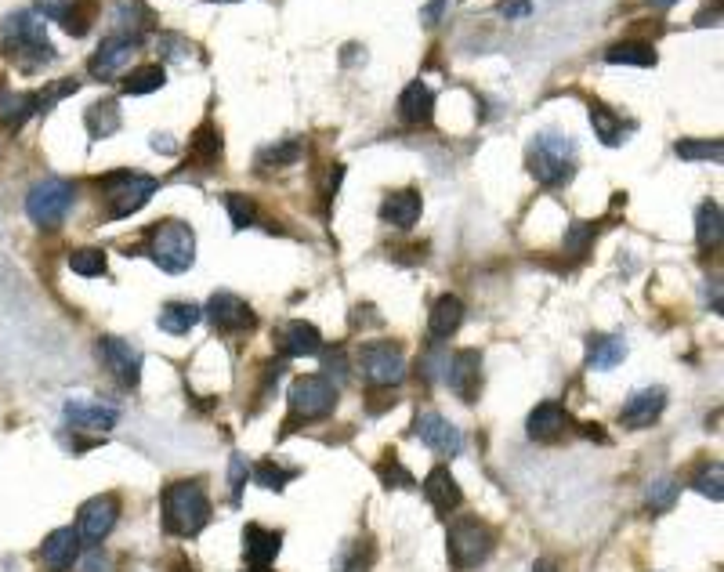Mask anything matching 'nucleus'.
I'll use <instances>...</instances> for the list:
<instances>
[{
	"mask_svg": "<svg viewBox=\"0 0 724 572\" xmlns=\"http://www.w3.org/2000/svg\"><path fill=\"white\" fill-rule=\"evenodd\" d=\"M4 55L22 69V73H37L48 62H55V48H51L44 22L33 11H15L4 22Z\"/></svg>",
	"mask_w": 724,
	"mask_h": 572,
	"instance_id": "1",
	"label": "nucleus"
},
{
	"mask_svg": "<svg viewBox=\"0 0 724 572\" xmlns=\"http://www.w3.org/2000/svg\"><path fill=\"white\" fill-rule=\"evenodd\" d=\"M210 522V500L200 482H174L163 489V525L171 536H200Z\"/></svg>",
	"mask_w": 724,
	"mask_h": 572,
	"instance_id": "2",
	"label": "nucleus"
},
{
	"mask_svg": "<svg viewBox=\"0 0 724 572\" xmlns=\"http://www.w3.org/2000/svg\"><path fill=\"white\" fill-rule=\"evenodd\" d=\"M529 171L547 189H562L576 174V142L565 134H536L529 145Z\"/></svg>",
	"mask_w": 724,
	"mask_h": 572,
	"instance_id": "3",
	"label": "nucleus"
},
{
	"mask_svg": "<svg viewBox=\"0 0 724 572\" xmlns=\"http://www.w3.org/2000/svg\"><path fill=\"white\" fill-rule=\"evenodd\" d=\"M160 189L156 178L138 171H116L102 178V200H105V221L131 218L145 203L153 200V192Z\"/></svg>",
	"mask_w": 724,
	"mask_h": 572,
	"instance_id": "4",
	"label": "nucleus"
},
{
	"mask_svg": "<svg viewBox=\"0 0 724 572\" xmlns=\"http://www.w3.org/2000/svg\"><path fill=\"white\" fill-rule=\"evenodd\" d=\"M149 258L171 272V276H181L189 272L192 261H196V236L185 221H160L149 229Z\"/></svg>",
	"mask_w": 724,
	"mask_h": 572,
	"instance_id": "5",
	"label": "nucleus"
},
{
	"mask_svg": "<svg viewBox=\"0 0 724 572\" xmlns=\"http://www.w3.org/2000/svg\"><path fill=\"white\" fill-rule=\"evenodd\" d=\"M337 395L341 388L326 381L323 373H308V377H297L294 388H290V420H286V431L294 424H312V420H323L334 413Z\"/></svg>",
	"mask_w": 724,
	"mask_h": 572,
	"instance_id": "6",
	"label": "nucleus"
},
{
	"mask_svg": "<svg viewBox=\"0 0 724 572\" xmlns=\"http://www.w3.org/2000/svg\"><path fill=\"white\" fill-rule=\"evenodd\" d=\"M446 544L457 569H478L482 562H489V554L496 547V533L478 518H453Z\"/></svg>",
	"mask_w": 724,
	"mask_h": 572,
	"instance_id": "7",
	"label": "nucleus"
},
{
	"mask_svg": "<svg viewBox=\"0 0 724 572\" xmlns=\"http://www.w3.org/2000/svg\"><path fill=\"white\" fill-rule=\"evenodd\" d=\"M359 370L370 388H399L406 381V355L395 341H370L359 348Z\"/></svg>",
	"mask_w": 724,
	"mask_h": 572,
	"instance_id": "8",
	"label": "nucleus"
},
{
	"mask_svg": "<svg viewBox=\"0 0 724 572\" xmlns=\"http://www.w3.org/2000/svg\"><path fill=\"white\" fill-rule=\"evenodd\" d=\"M69 207H73V185L62 182V178H44V182L33 185L26 196V214L33 225H40V229H55V225H62Z\"/></svg>",
	"mask_w": 724,
	"mask_h": 572,
	"instance_id": "9",
	"label": "nucleus"
},
{
	"mask_svg": "<svg viewBox=\"0 0 724 572\" xmlns=\"http://www.w3.org/2000/svg\"><path fill=\"white\" fill-rule=\"evenodd\" d=\"M98 359L124 388H138L142 384V352L131 341H124V337H98Z\"/></svg>",
	"mask_w": 724,
	"mask_h": 572,
	"instance_id": "10",
	"label": "nucleus"
},
{
	"mask_svg": "<svg viewBox=\"0 0 724 572\" xmlns=\"http://www.w3.org/2000/svg\"><path fill=\"white\" fill-rule=\"evenodd\" d=\"M116 518H120V500H116L113 493L91 496V500L80 507V525H77L80 540H87V544H102L105 536L113 533Z\"/></svg>",
	"mask_w": 724,
	"mask_h": 572,
	"instance_id": "11",
	"label": "nucleus"
},
{
	"mask_svg": "<svg viewBox=\"0 0 724 572\" xmlns=\"http://www.w3.org/2000/svg\"><path fill=\"white\" fill-rule=\"evenodd\" d=\"M446 384L460 402L471 406L478 399V391H482V355L475 348L453 352V359L446 363Z\"/></svg>",
	"mask_w": 724,
	"mask_h": 572,
	"instance_id": "12",
	"label": "nucleus"
},
{
	"mask_svg": "<svg viewBox=\"0 0 724 572\" xmlns=\"http://www.w3.org/2000/svg\"><path fill=\"white\" fill-rule=\"evenodd\" d=\"M417 439L431 449V453H439V457H460V449H464V435L457 431V424H449L442 413H420L417 424Z\"/></svg>",
	"mask_w": 724,
	"mask_h": 572,
	"instance_id": "13",
	"label": "nucleus"
},
{
	"mask_svg": "<svg viewBox=\"0 0 724 572\" xmlns=\"http://www.w3.org/2000/svg\"><path fill=\"white\" fill-rule=\"evenodd\" d=\"M66 424L73 431H91V435H105V431L116 428L120 410L109 406V402H95V399H69L66 402Z\"/></svg>",
	"mask_w": 724,
	"mask_h": 572,
	"instance_id": "14",
	"label": "nucleus"
},
{
	"mask_svg": "<svg viewBox=\"0 0 724 572\" xmlns=\"http://www.w3.org/2000/svg\"><path fill=\"white\" fill-rule=\"evenodd\" d=\"M214 323V330L221 334H239V330H250L254 326V312L243 297L229 294V290H221L207 301V312H203Z\"/></svg>",
	"mask_w": 724,
	"mask_h": 572,
	"instance_id": "15",
	"label": "nucleus"
},
{
	"mask_svg": "<svg viewBox=\"0 0 724 572\" xmlns=\"http://www.w3.org/2000/svg\"><path fill=\"white\" fill-rule=\"evenodd\" d=\"M667 410V391L663 388H641L634 391L627 402H623L620 410V424L630 431H641V428H652L659 417Z\"/></svg>",
	"mask_w": 724,
	"mask_h": 572,
	"instance_id": "16",
	"label": "nucleus"
},
{
	"mask_svg": "<svg viewBox=\"0 0 724 572\" xmlns=\"http://www.w3.org/2000/svg\"><path fill=\"white\" fill-rule=\"evenodd\" d=\"M138 51V37H120V33H113V37L102 40V48L95 51V58H91V77L95 80H113L120 69L131 62V55Z\"/></svg>",
	"mask_w": 724,
	"mask_h": 572,
	"instance_id": "17",
	"label": "nucleus"
},
{
	"mask_svg": "<svg viewBox=\"0 0 724 572\" xmlns=\"http://www.w3.org/2000/svg\"><path fill=\"white\" fill-rule=\"evenodd\" d=\"M276 348L286 355V359L319 355L323 352V334H319L312 323H305V319H294V323H286L283 330L276 334Z\"/></svg>",
	"mask_w": 724,
	"mask_h": 572,
	"instance_id": "18",
	"label": "nucleus"
},
{
	"mask_svg": "<svg viewBox=\"0 0 724 572\" xmlns=\"http://www.w3.org/2000/svg\"><path fill=\"white\" fill-rule=\"evenodd\" d=\"M525 428H529V439L533 442H554L572 428V417L565 406H558V402H540V406L529 413Z\"/></svg>",
	"mask_w": 724,
	"mask_h": 572,
	"instance_id": "19",
	"label": "nucleus"
},
{
	"mask_svg": "<svg viewBox=\"0 0 724 572\" xmlns=\"http://www.w3.org/2000/svg\"><path fill=\"white\" fill-rule=\"evenodd\" d=\"M279 544H283V533L276 529H261V525H247L243 529V558L254 572H265L268 565L276 562Z\"/></svg>",
	"mask_w": 724,
	"mask_h": 572,
	"instance_id": "20",
	"label": "nucleus"
},
{
	"mask_svg": "<svg viewBox=\"0 0 724 572\" xmlns=\"http://www.w3.org/2000/svg\"><path fill=\"white\" fill-rule=\"evenodd\" d=\"M424 496H428V504L435 507L442 518H449L453 511H460V504H464V493H460L457 478L449 475V468H442V464L424 478Z\"/></svg>",
	"mask_w": 724,
	"mask_h": 572,
	"instance_id": "21",
	"label": "nucleus"
},
{
	"mask_svg": "<svg viewBox=\"0 0 724 572\" xmlns=\"http://www.w3.org/2000/svg\"><path fill=\"white\" fill-rule=\"evenodd\" d=\"M431 116H435V91L428 84H406V91L399 95V120L410 127H428Z\"/></svg>",
	"mask_w": 724,
	"mask_h": 572,
	"instance_id": "22",
	"label": "nucleus"
},
{
	"mask_svg": "<svg viewBox=\"0 0 724 572\" xmlns=\"http://www.w3.org/2000/svg\"><path fill=\"white\" fill-rule=\"evenodd\" d=\"M40 558L51 572H66L73 569V562L80 558V533L77 529H55V533L44 540L40 547Z\"/></svg>",
	"mask_w": 724,
	"mask_h": 572,
	"instance_id": "23",
	"label": "nucleus"
},
{
	"mask_svg": "<svg viewBox=\"0 0 724 572\" xmlns=\"http://www.w3.org/2000/svg\"><path fill=\"white\" fill-rule=\"evenodd\" d=\"M460 323H464V301L453 294L439 297L435 305H431V315H428V330L435 341H449V337L457 334Z\"/></svg>",
	"mask_w": 724,
	"mask_h": 572,
	"instance_id": "24",
	"label": "nucleus"
},
{
	"mask_svg": "<svg viewBox=\"0 0 724 572\" xmlns=\"http://www.w3.org/2000/svg\"><path fill=\"white\" fill-rule=\"evenodd\" d=\"M420 192L417 189H402V192H391L388 200H384L381 207V218L388 221V225H395V229H413L420 218Z\"/></svg>",
	"mask_w": 724,
	"mask_h": 572,
	"instance_id": "25",
	"label": "nucleus"
},
{
	"mask_svg": "<svg viewBox=\"0 0 724 572\" xmlns=\"http://www.w3.org/2000/svg\"><path fill=\"white\" fill-rule=\"evenodd\" d=\"M627 359V341L616 334H591L587 337V363L594 370H616Z\"/></svg>",
	"mask_w": 724,
	"mask_h": 572,
	"instance_id": "26",
	"label": "nucleus"
},
{
	"mask_svg": "<svg viewBox=\"0 0 724 572\" xmlns=\"http://www.w3.org/2000/svg\"><path fill=\"white\" fill-rule=\"evenodd\" d=\"M37 113H40V105H37V95H33V91H15V95L0 98V127L11 134L22 131V124Z\"/></svg>",
	"mask_w": 724,
	"mask_h": 572,
	"instance_id": "27",
	"label": "nucleus"
},
{
	"mask_svg": "<svg viewBox=\"0 0 724 572\" xmlns=\"http://www.w3.org/2000/svg\"><path fill=\"white\" fill-rule=\"evenodd\" d=\"M200 319H203V308L192 305V301H171V305H163L160 315H156V323H160L163 334H174V337L189 334Z\"/></svg>",
	"mask_w": 724,
	"mask_h": 572,
	"instance_id": "28",
	"label": "nucleus"
},
{
	"mask_svg": "<svg viewBox=\"0 0 724 572\" xmlns=\"http://www.w3.org/2000/svg\"><path fill=\"white\" fill-rule=\"evenodd\" d=\"M221 160V131L210 120H203L196 127V134L189 138V163L196 167H214Z\"/></svg>",
	"mask_w": 724,
	"mask_h": 572,
	"instance_id": "29",
	"label": "nucleus"
},
{
	"mask_svg": "<svg viewBox=\"0 0 724 572\" xmlns=\"http://www.w3.org/2000/svg\"><path fill=\"white\" fill-rule=\"evenodd\" d=\"M605 62L609 66H641V69H652L656 66V48L645 44V40H623V44H612L605 51Z\"/></svg>",
	"mask_w": 724,
	"mask_h": 572,
	"instance_id": "30",
	"label": "nucleus"
},
{
	"mask_svg": "<svg viewBox=\"0 0 724 572\" xmlns=\"http://www.w3.org/2000/svg\"><path fill=\"white\" fill-rule=\"evenodd\" d=\"M696 236H699V247H717V243H721L724 214L717 200H706L703 207L696 210Z\"/></svg>",
	"mask_w": 724,
	"mask_h": 572,
	"instance_id": "31",
	"label": "nucleus"
},
{
	"mask_svg": "<svg viewBox=\"0 0 724 572\" xmlns=\"http://www.w3.org/2000/svg\"><path fill=\"white\" fill-rule=\"evenodd\" d=\"M153 22V11L145 8L142 0H116V11H113V26L120 37H131V26L134 29H145Z\"/></svg>",
	"mask_w": 724,
	"mask_h": 572,
	"instance_id": "32",
	"label": "nucleus"
},
{
	"mask_svg": "<svg viewBox=\"0 0 724 572\" xmlns=\"http://www.w3.org/2000/svg\"><path fill=\"white\" fill-rule=\"evenodd\" d=\"M87 131H91V138H109V134L120 131V105L113 98L91 105L87 109Z\"/></svg>",
	"mask_w": 724,
	"mask_h": 572,
	"instance_id": "33",
	"label": "nucleus"
},
{
	"mask_svg": "<svg viewBox=\"0 0 724 572\" xmlns=\"http://www.w3.org/2000/svg\"><path fill=\"white\" fill-rule=\"evenodd\" d=\"M163 84H167L163 66H138L124 77L120 91H124V95H153V91H160Z\"/></svg>",
	"mask_w": 724,
	"mask_h": 572,
	"instance_id": "34",
	"label": "nucleus"
},
{
	"mask_svg": "<svg viewBox=\"0 0 724 572\" xmlns=\"http://www.w3.org/2000/svg\"><path fill=\"white\" fill-rule=\"evenodd\" d=\"M591 127H594V134H598L601 142L609 145V149L623 145V120L612 113V109H605L601 102H591Z\"/></svg>",
	"mask_w": 724,
	"mask_h": 572,
	"instance_id": "35",
	"label": "nucleus"
},
{
	"mask_svg": "<svg viewBox=\"0 0 724 572\" xmlns=\"http://www.w3.org/2000/svg\"><path fill=\"white\" fill-rule=\"evenodd\" d=\"M69 268H73L77 276H84V279H98V276H105L109 261H105V250L84 247V250H73V254H69Z\"/></svg>",
	"mask_w": 724,
	"mask_h": 572,
	"instance_id": "36",
	"label": "nucleus"
},
{
	"mask_svg": "<svg viewBox=\"0 0 724 572\" xmlns=\"http://www.w3.org/2000/svg\"><path fill=\"white\" fill-rule=\"evenodd\" d=\"M677 493H681V486H677L674 478H659V482H652L645 489V507L652 515H667L670 507H674Z\"/></svg>",
	"mask_w": 724,
	"mask_h": 572,
	"instance_id": "37",
	"label": "nucleus"
},
{
	"mask_svg": "<svg viewBox=\"0 0 724 572\" xmlns=\"http://www.w3.org/2000/svg\"><path fill=\"white\" fill-rule=\"evenodd\" d=\"M95 15H98V0H73V8L69 15L62 19L69 37H84L87 29L95 26Z\"/></svg>",
	"mask_w": 724,
	"mask_h": 572,
	"instance_id": "38",
	"label": "nucleus"
},
{
	"mask_svg": "<svg viewBox=\"0 0 724 572\" xmlns=\"http://www.w3.org/2000/svg\"><path fill=\"white\" fill-rule=\"evenodd\" d=\"M290 478H297V471L294 468H279L276 460H265V464H258V468H254V482H258L261 489H283L286 482H290Z\"/></svg>",
	"mask_w": 724,
	"mask_h": 572,
	"instance_id": "39",
	"label": "nucleus"
},
{
	"mask_svg": "<svg viewBox=\"0 0 724 572\" xmlns=\"http://www.w3.org/2000/svg\"><path fill=\"white\" fill-rule=\"evenodd\" d=\"M377 475H381V482H384L388 489H413V475H410L406 468H402V460L395 457V453H388V457L381 460Z\"/></svg>",
	"mask_w": 724,
	"mask_h": 572,
	"instance_id": "40",
	"label": "nucleus"
},
{
	"mask_svg": "<svg viewBox=\"0 0 724 572\" xmlns=\"http://www.w3.org/2000/svg\"><path fill=\"white\" fill-rule=\"evenodd\" d=\"M692 489H699L703 496H710V500H721L724 496V468L721 464H706L703 471L696 475V482H692Z\"/></svg>",
	"mask_w": 724,
	"mask_h": 572,
	"instance_id": "41",
	"label": "nucleus"
},
{
	"mask_svg": "<svg viewBox=\"0 0 724 572\" xmlns=\"http://www.w3.org/2000/svg\"><path fill=\"white\" fill-rule=\"evenodd\" d=\"M225 207H229V218H232V225H236V229H250V225L258 221V207H254V200L239 196V192L225 196Z\"/></svg>",
	"mask_w": 724,
	"mask_h": 572,
	"instance_id": "42",
	"label": "nucleus"
},
{
	"mask_svg": "<svg viewBox=\"0 0 724 572\" xmlns=\"http://www.w3.org/2000/svg\"><path fill=\"white\" fill-rule=\"evenodd\" d=\"M301 156V142H283V145H272L265 153L258 156V167L268 171V167H290V163Z\"/></svg>",
	"mask_w": 724,
	"mask_h": 572,
	"instance_id": "43",
	"label": "nucleus"
},
{
	"mask_svg": "<svg viewBox=\"0 0 724 572\" xmlns=\"http://www.w3.org/2000/svg\"><path fill=\"white\" fill-rule=\"evenodd\" d=\"M721 142H699V138H692V142H677V156H681V160H721Z\"/></svg>",
	"mask_w": 724,
	"mask_h": 572,
	"instance_id": "44",
	"label": "nucleus"
},
{
	"mask_svg": "<svg viewBox=\"0 0 724 572\" xmlns=\"http://www.w3.org/2000/svg\"><path fill=\"white\" fill-rule=\"evenodd\" d=\"M594 225L591 221H576L569 232H565V250H569L572 258H583L587 254V247H591V239H594Z\"/></svg>",
	"mask_w": 724,
	"mask_h": 572,
	"instance_id": "45",
	"label": "nucleus"
},
{
	"mask_svg": "<svg viewBox=\"0 0 724 572\" xmlns=\"http://www.w3.org/2000/svg\"><path fill=\"white\" fill-rule=\"evenodd\" d=\"M156 48H160L163 58H171V62H185V58H192V44L185 37H178V33H163L160 40H156Z\"/></svg>",
	"mask_w": 724,
	"mask_h": 572,
	"instance_id": "46",
	"label": "nucleus"
},
{
	"mask_svg": "<svg viewBox=\"0 0 724 572\" xmlns=\"http://www.w3.org/2000/svg\"><path fill=\"white\" fill-rule=\"evenodd\" d=\"M362 547L366 544H352V547H344V554H341V572H370V565H373V554H366L362 558Z\"/></svg>",
	"mask_w": 724,
	"mask_h": 572,
	"instance_id": "47",
	"label": "nucleus"
},
{
	"mask_svg": "<svg viewBox=\"0 0 724 572\" xmlns=\"http://www.w3.org/2000/svg\"><path fill=\"white\" fill-rule=\"evenodd\" d=\"M80 572H116L113 554H105L102 547H95V551H87V554H84V562H80Z\"/></svg>",
	"mask_w": 724,
	"mask_h": 572,
	"instance_id": "48",
	"label": "nucleus"
},
{
	"mask_svg": "<svg viewBox=\"0 0 724 572\" xmlns=\"http://www.w3.org/2000/svg\"><path fill=\"white\" fill-rule=\"evenodd\" d=\"M229 482H232V500L239 504V496H243V486H247V460L239 457H232V464H229Z\"/></svg>",
	"mask_w": 724,
	"mask_h": 572,
	"instance_id": "49",
	"label": "nucleus"
},
{
	"mask_svg": "<svg viewBox=\"0 0 724 572\" xmlns=\"http://www.w3.org/2000/svg\"><path fill=\"white\" fill-rule=\"evenodd\" d=\"M323 377H326V381H330V384H334V388H341L344 377H348V363H344V352H334V355H330V359H326Z\"/></svg>",
	"mask_w": 724,
	"mask_h": 572,
	"instance_id": "50",
	"label": "nucleus"
},
{
	"mask_svg": "<svg viewBox=\"0 0 724 572\" xmlns=\"http://www.w3.org/2000/svg\"><path fill=\"white\" fill-rule=\"evenodd\" d=\"M37 8L44 11V19L62 22L69 15V8H73V0H37Z\"/></svg>",
	"mask_w": 724,
	"mask_h": 572,
	"instance_id": "51",
	"label": "nucleus"
},
{
	"mask_svg": "<svg viewBox=\"0 0 724 572\" xmlns=\"http://www.w3.org/2000/svg\"><path fill=\"white\" fill-rule=\"evenodd\" d=\"M525 11H529V4H525V0H518V4H504V15H507V19H515V15H525Z\"/></svg>",
	"mask_w": 724,
	"mask_h": 572,
	"instance_id": "52",
	"label": "nucleus"
},
{
	"mask_svg": "<svg viewBox=\"0 0 724 572\" xmlns=\"http://www.w3.org/2000/svg\"><path fill=\"white\" fill-rule=\"evenodd\" d=\"M439 8H442V0H431V8L424 11V19H428V22H435V19H439Z\"/></svg>",
	"mask_w": 724,
	"mask_h": 572,
	"instance_id": "53",
	"label": "nucleus"
},
{
	"mask_svg": "<svg viewBox=\"0 0 724 572\" xmlns=\"http://www.w3.org/2000/svg\"><path fill=\"white\" fill-rule=\"evenodd\" d=\"M648 4H652V8H659V11H667V8H674L677 0H648Z\"/></svg>",
	"mask_w": 724,
	"mask_h": 572,
	"instance_id": "54",
	"label": "nucleus"
},
{
	"mask_svg": "<svg viewBox=\"0 0 724 572\" xmlns=\"http://www.w3.org/2000/svg\"><path fill=\"white\" fill-rule=\"evenodd\" d=\"M533 572H558V569H554V562H536Z\"/></svg>",
	"mask_w": 724,
	"mask_h": 572,
	"instance_id": "55",
	"label": "nucleus"
}]
</instances>
